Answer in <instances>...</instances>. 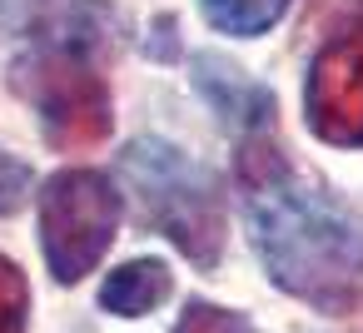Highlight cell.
<instances>
[{"instance_id":"obj_4","label":"cell","mask_w":363,"mask_h":333,"mask_svg":"<svg viewBox=\"0 0 363 333\" xmlns=\"http://www.w3.org/2000/svg\"><path fill=\"white\" fill-rule=\"evenodd\" d=\"M125 199L110 174L100 169H55L35 194L40 219V254L55 283H80L110 254L120 234Z\"/></svg>"},{"instance_id":"obj_9","label":"cell","mask_w":363,"mask_h":333,"mask_svg":"<svg viewBox=\"0 0 363 333\" xmlns=\"http://www.w3.org/2000/svg\"><path fill=\"white\" fill-rule=\"evenodd\" d=\"M30 318V283L16 259L0 254V333H26Z\"/></svg>"},{"instance_id":"obj_7","label":"cell","mask_w":363,"mask_h":333,"mask_svg":"<svg viewBox=\"0 0 363 333\" xmlns=\"http://www.w3.org/2000/svg\"><path fill=\"white\" fill-rule=\"evenodd\" d=\"M169 288H174L169 264H160V259H130V264H120L100 283V308L120 313V318H145L150 308H160L169 298Z\"/></svg>"},{"instance_id":"obj_1","label":"cell","mask_w":363,"mask_h":333,"mask_svg":"<svg viewBox=\"0 0 363 333\" xmlns=\"http://www.w3.org/2000/svg\"><path fill=\"white\" fill-rule=\"evenodd\" d=\"M234 179L249 244L274 288L323 313H348L363 293V219L338 194L303 179L269 135L239 140Z\"/></svg>"},{"instance_id":"obj_10","label":"cell","mask_w":363,"mask_h":333,"mask_svg":"<svg viewBox=\"0 0 363 333\" xmlns=\"http://www.w3.org/2000/svg\"><path fill=\"white\" fill-rule=\"evenodd\" d=\"M174 333H254V323L244 313H234V308L209 303V298H189L179 323H174Z\"/></svg>"},{"instance_id":"obj_8","label":"cell","mask_w":363,"mask_h":333,"mask_svg":"<svg viewBox=\"0 0 363 333\" xmlns=\"http://www.w3.org/2000/svg\"><path fill=\"white\" fill-rule=\"evenodd\" d=\"M199 6H204V21L214 30L254 40V35H264L269 26L284 21V11L294 6V0H199Z\"/></svg>"},{"instance_id":"obj_2","label":"cell","mask_w":363,"mask_h":333,"mask_svg":"<svg viewBox=\"0 0 363 333\" xmlns=\"http://www.w3.org/2000/svg\"><path fill=\"white\" fill-rule=\"evenodd\" d=\"M120 179L140 204V219L160 229L194 269H214L229 239L224 184L214 169L194 164L179 145L140 135L120 149Z\"/></svg>"},{"instance_id":"obj_3","label":"cell","mask_w":363,"mask_h":333,"mask_svg":"<svg viewBox=\"0 0 363 333\" xmlns=\"http://www.w3.org/2000/svg\"><path fill=\"white\" fill-rule=\"evenodd\" d=\"M11 90L35 110L45 145L60 154H85L115 130L110 85L100 75V45L90 40L35 35V45L11 60Z\"/></svg>"},{"instance_id":"obj_5","label":"cell","mask_w":363,"mask_h":333,"mask_svg":"<svg viewBox=\"0 0 363 333\" xmlns=\"http://www.w3.org/2000/svg\"><path fill=\"white\" fill-rule=\"evenodd\" d=\"M303 115L318 140L363 149V0L313 50L303 80Z\"/></svg>"},{"instance_id":"obj_6","label":"cell","mask_w":363,"mask_h":333,"mask_svg":"<svg viewBox=\"0 0 363 333\" xmlns=\"http://www.w3.org/2000/svg\"><path fill=\"white\" fill-rule=\"evenodd\" d=\"M194 95L219 115L224 130H234L239 140H254V135H269L274 115H279V100L269 85H259L249 70L229 65L224 55H199L194 60Z\"/></svg>"},{"instance_id":"obj_11","label":"cell","mask_w":363,"mask_h":333,"mask_svg":"<svg viewBox=\"0 0 363 333\" xmlns=\"http://www.w3.org/2000/svg\"><path fill=\"white\" fill-rule=\"evenodd\" d=\"M30 199V164L0 149V214H16Z\"/></svg>"}]
</instances>
